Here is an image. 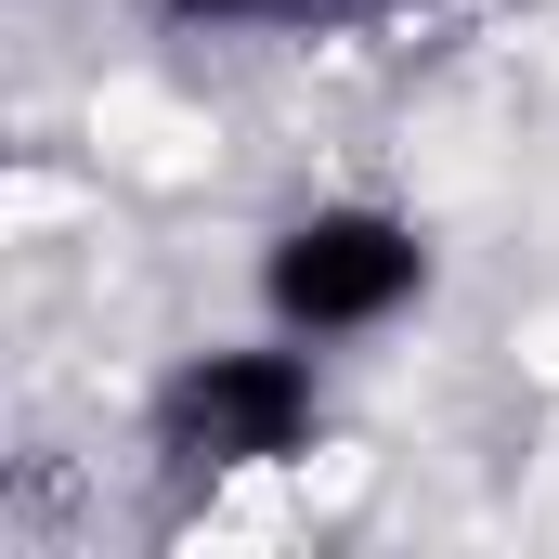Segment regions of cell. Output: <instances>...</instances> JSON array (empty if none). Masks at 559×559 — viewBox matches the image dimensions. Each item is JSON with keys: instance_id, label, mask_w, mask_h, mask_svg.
<instances>
[{"instance_id": "obj_3", "label": "cell", "mask_w": 559, "mask_h": 559, "mask_svg": "<svg viewBox=\"0 0 559 559\" xmlns=\"http://www.w3.org/2000/svg\"><path fill=\"white\" fill-rule=\"evenodd\" d=\"M182 26H312V13H338V0H169Z\"/></svg>"}, {"instance_id": "obj_1", "label": "cell", "mask_w": 559, "mask_h": 559, "mask_svg": "<svg viewBox=\"0 0 559 559\" xmlns=\"http://www.w3.org/2000/svg\"><path fill=\"white\" fill-rule=\"evenodd\" d=\"M312 429H325V391H312V365L274 352V338L182 352V365L156 378V455L195 468V481H222V468H286V455H312Z\"/></svg>"}, {"instance_id": "obj_2", "label": "cell", "mask_w": 559, "mask_h": 559, "mask_svg": "<svg viewBox=\"0 0 559 559\" xmlns=\"http://www.w3.org/2000/svg\"><path fill=\"white\" fill-rule=\"evenodd\" d=\"M417 286H429V235L391 209H299L261 248V299L286 338H365V325L417 312Z\"/></svg>"}]
</instances>
